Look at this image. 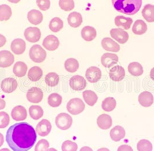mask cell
Here are the masks:
<instances>
[{"instance_id": "f5cc1de1", "label": "cell", "mask_w": 154, "mask_h": 151, "mask_svg": "<svg viewBox=\"0 0 154 151\" xmlns=\"http://www.w3.org/2000/svg\"><path fill=\"white\" fill-rule=\"evenodd\" d=\"M9 2H11V3H14V4H17L18 2H19L21 0H8Z\"/></svg>"}, {"instance_id": "5bb4252c", "label": "cell", "mask_w": 154, "mask_h": 151, "mask_svg": "<svg viewBox=\"0 0 154 151\" xmlns=\"http://www.w3.org/2000/svg\"><path fill=\"white\" fill-rule=\"evenodd\" d=\"M109 76L112 81L119 82L124 78L125 76V70L122 67L116 65L110 69Z\"/></svg>"}, {"instance_id": "cb8c5ba5", "label": "cell", "mask_w": 154, "mask_h": 151, "mask_svg": "<svg viewBox=\"0 0 154 151\" xmlns=\"http://www.w3.org/2000/svg\"><path fill=\"white\" fill-rule=\"evenodd\" d=\"M116 25L124 30H129L133 23V19L130 17H126L123 16H117L115 18Z\"/></svg>"}, {"instance_id": "9f6ffc18", "label": "cell", "mask_w": 154, "mask_h": 151, "mask_svg": "<svg viewBox=\"0 0 154 151\" xmlns=\"http://www.w3.org/2000/svg\"><path fill=\"white\" fill-rule=\"evenodd\" d=\"M48 151H57L56 150H55L54 148H50V149H49V150Z\"/></svg>"}, {"instance_id": "7dc6e473", "label": "cell", "mask_w": 154, "mask_h": 151, "mask_svg": "<svg viewBox=\"0 0 154 151\" xmlns=\"http://www.w3.org/2000/svg\"><path fill=\"white\" fill-rule=\"evenodd\" d=\"M7 39L2 34H0V47H3L6 44Z\"/></svg>"}, {"instance_id": "e0dca14e", "label": "cell", "mask_w": 154, "mask_h": 151, "mask_svg": "<svg viewBox=\"0 0 154 151\" xmlns=\"http://www.w3.org/2000/svg\"><path fill=\"white\" fill-rule=\"evenodd\" d=\"M26 42L22 39L17 38L14 39L11 45V49L12 52L16 55H21L26 50Z\"/></svg>"}, {"instance_id": "7c38bea8", "label": "cell", "mask_w": 154, "mask_h": 151, "mask_svg": "<svg viewBox=\"0 0 154 151\" xmlns=\"http://www.w3.org/2000/svg\"><path fill=\"white\" fill-rule=\"evenodd\" d=\"M17 86L18 83L16 80L11 77L4 79L1 84V88L2 91L9 93L15 91Z\"/></svg>"}, {"instance_id": "f1b7e54d", "label": "cell", "mask_w": 154, "mask_h": 151, "mask_svg": "<svg viewBox=\"0 0 154 151\" xmlns=\"http://www.w3.org/2000/svg\"><path fill=\"white\" fill-rule=\"evenodd\" d=\"M147 31V25L142 20H137L134 23L132 27V31L136 35H143Z\"/></svg>"}, {"instance_id": "e575fe53", "label": "cell", "mask_w": 154, "mask_h": 151, "mask_svg": "<svg viewBox=\"0 0 154 151\" xmlns=\"http://www.w3.org/2000/svg\"><path fill=\"white\" fill-rule=\"evenodd\" d=\"M79 65L78 61L73 58L67 59L64 63V67L66 70L70 73H74L77 72L79 69Z\"/></svg>"}, {"instance_id": "7a4b0ae2", "label": "cell", "mask_w": 154, "mask_h": 151, "mask_svg": "<svg viewBox=\"0 0 154 151\" xmlns=\"http://www.w3.org/2000/svg\"><path fill=\"white\" fill-rule=\"evenodd\" d=\"M112 4L118 12L127 15H134L141 7L142 0H112Z\"/></svg>"}, {"instance_id": "db71d44e", "label": "cell", "mask_w": 154, "mask_h": 151, "mask_svg": "<svg viewBox=\"0 0 154 151\" xmlns=\"http://www.w3.org/2000/svg\"><path fill=\"white\" fill-rule=\"evenodd\" d=\"M97 151H110L108 148H100L99 150H98Z\"/></svg>"}, {"instance_id": "1f68e13d", "label": "cell", "mask_w": 154, "mask_h": 151, "mask_svg": "<svg viewBox=\"0 0 154 151\" xmlns=\"http://www.w3.org/2000/svg\"><path fill=\"white\" fill-rule=\"evenodd\" d=\"M128 71L131 75L138 77L143 75L144 70L142 65L137 62H133L128 66Z\"/></svg>"}, {"instance_id": "ac0fdd59", "label": "cell", "mask_w": 154, "mask_h": 151, "mask_svg": "<svg viewBox=\"0 0 154 151\" xmlns=\"http://www.w3.org/2000/svg\"><path fill=\"white\" fill-rule=\"evenodd\" d=\"M11 116L15 121H21L27 118V110L24 107L17 106L15 107L11 112Z\"/></svg>"}, {"instance_id": "6da1fadb", "label": "cell", "mask_w": 154, "mask_h": 151, "mask_svg": "<svg viewBox=\"0 0 154 151\" xmlns=\"http://www.w3.org/2000/svg\"><path fill=\"white\" fill-rule=\"evenodd\" d=\"M35 129L27 122L17 123L10 126L6 135V141L14 151L30 150L37 141Z\"/></svg>"}, {"instance_id": "b9f144b4", "label": "cell", "mask_w": 154, "mask_h": 151, "mask_svg": "<svg viewBox=\"0 0 154 151\" xmlns=\"http://www.w3.org/2000/svg\"><path fill=\"white\" fill-rule=\"evenodd\" d=\"M62 151H77L78 145L74 142L67 140L62 144Z\"/></svg>"}, {"instance_id": "d4e9b609", "label": "cell", "mask_w": 154, "mask_h": 151, "mask_svg": "<svg viewBox=\"0 0 154 151\" xmlns=\"http://www.w3.org/2000/svg\"><path fill=\"white\" fill-rule=\"evenodd\" d=\"M125 135V130L121 126H116L110 131L111 138L116 142H118L124 138Z\"/></svg>"}, {"instance_id": "3957f363", "label": "cell", "mask_w": 154, "mask_h": 151, "mask_svg": "<svg viewBox=\"0 0 154 151\" xmlns=\"http://www.w3.org/2000/svg\"><path fill=\"white\" fill-rule=\"evenodd\" d=\"M29 56L33 62L35 63H41L46 59V51L41 46L34 45L30 49Z\"/></svg>"}, {"instance_id": "52a82bcc", "label": "cell", "mask_w": 154, "mask_h": 151, "mask_svg": "<svg viewBox=\"0 0 154 151\" xmlns=\"http://www.w3.org/2000/svg\"><path fill=\"white\" fill-rule=\"evenodd\" d=\"M24 35L28 42L35 43L38 42L41 37V32L38 28L30 27L25 30Z\"/></svg>"}, {"instance_id": "bcb514c9", "label": "cell", "mask_w": 154, "mask_h": 151, "mask_svg": "<svg viewBox=\"0 0 154 151\" xmlns=\"http://www.w3.org/2000/svg\"><path fill=\"white\" fill-rule=\"evenodd\" d=\"M117 151H133L132 148L128 145H122L119 147Z\"/></svg>"}, {"instance_id": "8fae6325", "label": "cell", "mask_w": 154, "mask_h": 151, "mask_svg": "<svg viewBox=\"0 0 154 151\" xmlns=\"http://www.w3.org/2000/svg\"><path fill=\"white\" fill-rule=\"evenodd\" d=\"M111 37L116 40L118 43L124 44L129 39V34L122 28H112L110 31Z\"/></svg>"}, {"instance_id": "8d00e7d4", "label": "cell", "mask_w": 154, "mask_h": 151, "mask_svg": "<svg viewBox=\"0 0 154 151\" xmlns=\"http://www.w3.org/2000/svg\"><path fill=\"white\" fill-rule=\"evenodd\" d=\"M29 114L32 119L34 120H38L43 116L44 110L41 107L34 105L31 106L29 108Z\"/></svg>"}, {"instance_id": "2e32d148", "label": "cell", "mask_w": 154, "mask_h": 151, "mask_svg": "<svg viewBox=\"0 0 154 151\" xmlns=\"http://www.w3.org/2000/svg\"><path fill=\"white\" fill-rule=\"evenodd\" d=\"M119 61L118 57L112 53H107L104 54L101 58V64L105 68H111L116 65Z\"/></svg>"}, {"instance_id": "c3c4849f", "label": "cell", "mask_w": 154, "mask_h": 151, "mask_svg": "<svg viewBox=\"0 0 154 151\" xmlns=\"http://www.w3.org/2000/svg\"><path fill=\"white\" fill-rule=\"evenodd\" d=\"M6 106V102L5 101L1 98V97L0 96V110H2L4 109Z\"/></svg>"}, {"instance_id": "816d5d0a", "label": "cell", "mask_w": 154, "mask_h": 151, "mask_svg": "<svg viewBox=\"0 0 154 151\" xmlns=\"http://www.w3.org/2000/svg\"><path fill=\"white\" fill-rule=\"evenodd\" d=\"M150 77L151 79L154 81V68H152L150 72Z\"/></svg>"}, {"instance_id": "681fc988", "label": "cell", "mask_w": 154, "mask_h": 151, "mask_svg": "<svg viewBox=\"0 0 154 151\" xmlns=\"http://www.w3.org/2000/svg\"><path fill=\"white\" fill-rule=\"evenodd\" d=\"M79 151H93L92 149L89 147H82Z\"/></svg>"}, {"instance_id": "9c48e42d", "label": "cell", "mask_w": 154, "mask_h": 151, "mask_svg": "<svg viewBox=\"0 0 154 151\" xmlns=\"http://www.w3.org/2000/svg\"><path fill=\"white\" fill-rule=\"evenodd\" d=\"M85 77L89 82L96 83L100 80L101 77V71L96 67H91L86 70Z\"/></svg>"}, {"instance_id": "60d3db41", "label": "cell", "mask_w": 154, "mask_h": 151, "mask_svg": "<svg viewBox=\"0 0 154 151\" xmlns=\"http://www.w3.org/2000/svg\"><path fill=\"white\" fill-rule=\"evenodd\" d=\"M59 5L60 8L64 11H70L75 7L74 0H59Z\"/></svg>"}, {"instance_id": "d590c367", "label": "cell", "mask_w": 154, "mask_h": 151, "mask_svg": "<svg viewBox=\"0 0 154 151\" xmlns=\"http://www.w3.org/2000/svg\"><path fill=\"white\" fill-rule=\"evenodd\" d=\"M49 27L53 32H58L63 28V22L59 17H54L51 20Z\"/></svg>"}, {"instance_id": "74e56055", "label": "cell", "mask_w": 154, "mask_h": 151, "mask_svg": "<svg viewBox=\"0 0 154 151\" xmlns=\"http://www.w3.org/2000/svg\"><path fill=\"white\" fill-rule=\"evenodd\" d=\"M59 76L54 72L49 73L46 75L45 78L46 84L51 87H54L57 85L59 82Z\"/></svg>"}, {"instance_id": "ba28073f", "label": "cell", "mask_w": 154, "mask_h": 151, "mask_svg": "<svg viewBox=\"0 0 154 151\" xmlns=\"http://www.w3.org/2000/svg\"><path fill=\"white\" fill-rule=\"evenodd\" d=\"M42 91L38 87H32L27 91L26 97L27 100L32 103H38L43 99Z\"/></svg>"}, {"instance_id": "f907efd6", "label": "cell", "mask_w": 154, "mask_h": 151, "mask_svg": "<svg viewBox=\"0 0 154 151\" xmlns=\"http://www.w3.org/2000/svg\"><path fill=\"white\" fill-rule=\"evenodd\" d=\"M4 142V136L0 133V147L3 145Z\"/></svg>"}, {"instance_id": "7402d4cb", "label": "cell", "mask_w": 154, "mask_h": 151, "mask_svg": "<svg viewBox=\"0 0 154 151\" xmlns=\"http://www.w3.org/2000/svg\"><path fill=\"white\" fill-rule=\"evenodd\" d=\"M27 19L31 24L37 25L42 23L43 20V15L39 10L32 9L27 13Z\"/></svg>"}, {"instance_id": "d6a6232c", "label": "cell", "mask_w": 154, "mask_h": 151, "mask_svg": "<svg viewBox=\"0 0 154 151\" xmlns=\"http://www.w3.org/2000/svg\"><path fill=\"white\" fill-rule=\"evenodd\" d=\"M12 15V9L6 4L0 5V21H7Z\"/></svg>"}, {"instance_id": "484cf974", "label": "cell", "mask_w": 154, "mask_h": 151, "mask_svg": "<svg viewBox=\"0 0 154 151\" xmlns=\"http://www.w3.org/2000/svg\"><path fill=\"white\" fill-rule=\"evenodd\" d=\"M97 32L94 28L91 26H85L81 31V36L85 40L91 42L96 37Z\"/></svg>"}, {"instance_id": "ab89813d", "label": "cell", "mask_w": 154, "mask_h": 151, "mask_svg": "<svg viewBox=\"0 0 154 151\" xmlns=\"http://www.w3.org/2000/svg\"><path fill=\"white\" fill-rule=\"evenodd\" d=\"M152 143L147 140H141L137 145V149L139 151H152Z\"/></svg>"}, {"instance_id": "d6986e66", "label": "cell", "mask_w": 154, "mask_h": 151, "mask_svg": "<svg viewBox=\"0 0 154 151\" xmlns=\"http://www.w3.org/2000/svg\"><path fill=\"white\" fill-rule=\"evenodd\" d=\"M101 46L104 50L108 52L116 53L120 50L119 45L111 38H104L103 39L101 40Z\"/></svg>"}, {"instance_id": "4fadbf2b", "label": "cell", "mask_w": 154, "mask_h": 151, "mask_svg": "<svg viewBox=\"0 0 154 151\" xmlns=\"http://www.w3.org/2000/svg\"><path fill=\"white\" fill-rule=\"evenodd\" d=\"M60 45L59 39L54 35H49L45 38L42 42V46L49 51H54Z\"/></svg>"}, {"instance_id": "5b68a950", "label": "cell", "mask_w": 154, "mask_h": 151, "mask_svg": "<svg viewBox=\"0 0 154 151\" xmlns=\"http://www.w3.org/2000/svg\"><path fill=\"white\" fill-rule=\"evenodd\" d=\"M55 123L58 128L66 130L71 128L72 124V118L69 114L63 113L56 117Z\"/></svg>"}, {"instance_id": "836d02e7", "label": "cell", "mask_w": 154, "mask_h": 151, "mask_svg": "<svg viewBox=\"0 0 154 151\" xmlns=\"http://www.w3.org/2000/svg\"><path fill=\"white\" fill-rule=\"evenodd\" d=\"M116 106V99L112 97H108L103 101L101 107L104 111L111 112L115 109Z\"/></svg>"}, {"instance_id": "f6af8a7d", "label": "cell", "mask_w": 154, "mask_h": 151, "mask_svg": "<svg viewBox=\"0 0 154 151\" xmlns=\"http://www.w3.org/2000/svg\"><path fill=\"white\" fill-rule=\"evenodd\" d=\"M36 3L38 8L43 11L48 10L51 7L50 0H37Z\"/></svg>"}, {"instance_id": "603a6c76", "label": "cell", "mask_w": 154, "mask_h": 151, "mask_svg": "<svg viewBox=\"0 0 154 151\" xmlns=\"http://www.w3.org/2000/svg\"><path fill=\"white\" fill-rule=\"evenodd\" d=\"M67 20L69 25L73 28L79 27L83 22L82 16L81 14L77 12H73L69 13L67 18Z\"/></svg>"}, {"instance_id": "4dcf8cb0", "label": "cell", "mask_w": 154, "mask_h": 151, "mask_svg": "<svg viewBox=\"0 0 154 151\" xmlns=\"http://www.w3.org/2000/svg\"><path fill=\"white\" fill-rule=\"evenodd\" d=\"M43 75V71L39 67H33L29 70L28 77L33 82L38 81Z\"/></svg>"}, {"instance_id": "f35d334b", "label": "cell", "mask_w": 154, "mask_h": 151, "mask_svg": "<svg viewBox=\"0 0 154 151\" xmlns=\"http://www.w3.org/2000/svg\"><path fill=\"white\" fill-rule=\"evenodd\" d=\"M62 97L58 93H53L48 98V104L52 107H57L62 104Z\"/></svg>"}, {"instance_id": "7bdbcfd3", "label": "cell", "mask_w": 154, "mask_h": 151, "mask_svg": "<svg viewBox=\"0 0 154 151\" xmlns=\"http://www.w3.org/2000/svg\"><path fill=\"white\" fill-rule=\"evenodd\" d=\"M10 118L8 114L5 112H0V129L7 128L9 123Z\"/></svg>"}, {"instance_id": "ee69618b", "label": "cell", "mask_w": 154, "mask_h": 151, "mask_svg": "<svg viewBox=\"0 0 154 151\" xmlns=\"http://www.w3.org/2000/svg\"><path fill=\"white\" fill-rule=\"evenodd\" d=\"M49 147V142L45 139L39 140L35 145V151H48Z\"/></svg>"}, {"instance_id": "4316f807", "label": "cell", "mask_w": 154, "mask_h": 151, "mask_svg": "<svg viewBox=\"0 0 154 151\" xmlns=\"http://www.w3.org/2000/svg\"><path fill=\"white\" fill-rule=\"evenodd\" d=\"M27 65L22 61L16 62L13 68V72L14 75L18 77H22L26 75L27 72Z\"/></svg>"}, {"instance_id": "9a60e30c", "label": "cell", "mask_w": 154, "mask_h": 151, "mask_svg": "<svg viewBox=\"0 0 154 151\" xmlns=\"http://www.w3.org/2000/svg\"><path fill=\"white\" fill-rule=\"evenodd\" d=\"M52 130V125L51 122L46 119L40 121L37 125L36 132L38 135L42 137L48 136Z\"/></svg>"}, {"instance_id": "83f0119b", "label": "cell", "mask_w": 154, "mask_h": 151, "mask_svg": "<svg viewBox=\"0 0 154 151\" xmlns=\"http://www.w3.org/2000/svg\"><path fill=\"white\" fill-rule=\"evenodd\" d=\"M142 15L149 23L154 22V5L146 4L142 10Z\"/></svg>"}, {"instance_id": "f546056e", "label": "cell", "mask_w": 154, "mask_h": 151, "mask_svg": "<svg viewBox=\"0 0 154 151\" xmlns=\"http://www.w3.org/2000/svg\"><path fill=\"white\" fill-rule=\"evenodd\" d=\"M82 96L86 103L89 106H94L98 100V97L96 93L91 90L84 91L82 93Z\"/></svg>"}, {"instance_id": "11a10c76", "label": "cell", "mask_w": 154, "mask_h": 151, "mask_svg": "<svg viewBox=\"0 0 154 151\" xmlns=\"http://www.w3.org/2000/svg\"><path fill=\"white\" fill-rule=\"evenodd\" d=\"M0 151H11L8 148H3V149H1L0 150Z\"/></svg>"}, {"instance_id": "ffe728a7", "label": "cell", "mask_w": 154, "mask_h": 151, "mask_svg": "<svg viewBox=\"0 0 154 151\" xmlns=\"http://www.w3.org/2000/svg\"><path fill=\"white\" fill-rule=\"evenodd\" d=\"M138 100L141 106L149 107L154 103V96L151 92L144 91L139 95Z\"/></svg>"}, {"instance_id": "277c9868", "label": "cell", "mask_w": 154, "mask_h": 151, "mask_svg": "<svg viewBox=\"0 0 154 151\" xmlns=\"http://www.w3.org/2000/svg\"><path fill=\"white\" fill-rule=\"evenodd\" d=\"M85 105L84 102L79 98L71 99L67 105V109L69 113L72 115H78L85 110Z\"/></svg>"}, {"instance_id": "30bf717a", "label": "cell", "mask_w": 154, "mask_h": 151, "mask_svg": "<svg viewBox=\"0 0 154 151\" xmlns=\"http://www.w3.org/2000/svg\"><path fill=\"white\" fill-rule=\"evenodd\" d=\"M14 55L9 51H0V68H8L14 64Z\"/></svg>"}, {"instance_id": "8992f818", "label": "cell", "mask_w": 154, "mask_h": 151, "mask_svg": "<svg viewBox=\"0 0 154 151\" xmlns=\"http://www.w3.org/2000/svg\"><path fill=\"white\" fill-rule=\"evenodd\" d=\"M69 84L71 88L74 91H82L86 88V81L81 76H74L70 78Z\"/></svg>"}, {"instance_id": "44dd1931", "label": "cell", "mask_w": 154, "mask_h": 151, "mask_svg": "<svg viewBox=\"0 0 154 151\" xmlns=\"http://www.w3.org/2000/svg\"><path fill=\"white\" fill-rule=\"evenodd\" d=\"M98 126L101 129L107 130L110 128L112 125V120L110 115L108 114H101L97 120Z\"/></svg>"}]
</instances>
